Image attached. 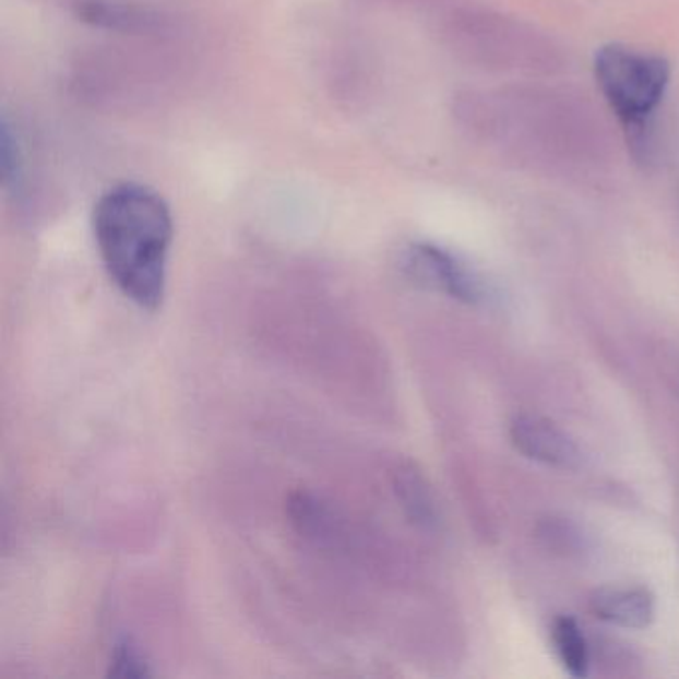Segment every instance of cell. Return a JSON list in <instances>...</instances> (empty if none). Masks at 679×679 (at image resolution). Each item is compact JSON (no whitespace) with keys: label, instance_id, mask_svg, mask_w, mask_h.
<instances>
[{"label":"cell","instance_id":"9c48e42d","mask_svg":"<svg viewBox=\"0 0 679 679\" xmlns=\"http://www.w3.org/2000/svg\"><path fill=\"white\" fill-rule=\"evenodd\" d=\"M552 644L562 666L572 678H586L589 669V650L586 635L574 618L560 616L552 623Z\"/></svg>","mask_w":679,"mask_h":679},{"label":"cell","instance_id":"6da1fadb","mask_svg":"<svg viewBox=\"0 0 679 679\" xmlns=\"http://www.w3.org/2000/svg\"><path fill=\"white\" fill-rule=\"evenodd\" d=\"M454 116L470 136L548 174H584L608 156V132L576 92L548 86L468 91Z\"/></svg>","mask_w":679,"mask_h":679},{"label":"cell","instance_id":"ba28073f","mask_svg":"<svg viewBox=\"0 0 679 679\" xmlns=\"http://www.w3.org/2000/svg\"><path fill=\"white\" fill-rule=\"evenodd\" d=\"M589 610L601 622L644 630L656 618V598L644 586H606L592 594Z\"/></svg>","mask_w":679,"mask_h":679},{"label":"cell","instance_id":"5b68a950","mask_svg":"<svg viewBox=\"0 0 679 679\" xmlns=\"http://www.w3.org/2000/svg\"><path fill=\"white\" fill-rule=\"evenodd\" d=\"M401 270L413 284L466 306H480L488 299L483 275L441 246L425 241L410 243L401 255Z\"/></svg>","mask_w":679,"mask_h":679},{"label":"cell","instance_id":"8fae6325","mask_svg":"<svg viewBox=\"0 0 679 679\" xmlns=\"http://www.w3.org/2000/svg\"><path fill=\"white\" fill-rule=\"evenodd\" d=\"M0 174L4 188H19L23 178V154L7 120L0 126Z\"/></svg>","mask_w":679,"mask_h":679},{"label":"cell","instance_id":"3957f363","mask_svg":"<svg viewBox=\"0 0 679 679\" xmlns=\"http://www.w3.org/2000/svg\"><path fill=\"white\" fill-rule=\"evenodd\" d=\"M444 46L466 64L490 72L552 74L564 58L533 24L470 4H451L439 19Z\"/></svg>","mask_w":679,"mask_h":679},{"label":"cell","instance_id":"7a4b0ae2","mask_svg":"<svg viewBox=\"0 0 679 679\" xmlns=\"http://www.w3.org/2000/svg\"><path fill=\"white\" fill-rule=\"evenodd\" d=\"M92 229L116 287L138 307L156 311L166 295L174 239L170 205L147 186L118 183L94 205Z\"/></svg>","mask_w":679,"mask_h":679},{"label":"cell","instance_id":"30bf717a","mask_svg":"<svg viewBox=\"0 0 679 679\" xmlns=\"http://www.w3.org/2000/svg\"><path fill=\"white\" fill-rule=\"evenodd\" d=\"M396 492L407 509L408 516L420 526H432L437 522L434 502L430 497L429 487L413 468H403L396 475Z\"/></svg>","mask_w":679,"mask_h":679},{"label":"cell","instance_id":"8992f818","mask_svg":"<svg viewBox=\"0 0 679 679\" xmlns=\"http://www.w3.org/2000/svg\"><path fill=\"white\" fill-rule=\"evenodd\" d=\"M510 441L519 453L558 470H580L584 453L577 442L550 419L522 413L510 422Z\"/></svg>","mask_w":679,"mask_h":679},{"label":"cell","instance_id":"4fadbf2b","mask_svg":"<svg viewBox=\"0 0 679 679\" xmlns=\"http://www.w3.org/2000/svg\"><path fill=\"white\" fill-rule=\"evenodd\" d=\"M371 4H389V7H408V9H441L454 4V0H367Z\"/></svg>","mask_w":679,"mask_h":679},{"label":"cell","instance_id":"7c38bea8","mask_svg":"<svg viewBox=\"0 0 679 679\" xmlns=\"http://www.w3.org/2000/svg\"><path fill=\"white\" fill-rule=\"evenodd\" d=\"M150 674L152 671L147 666L146 657L142 656V652L130 640H120L118 644L114 645L108 676H114V678H144Z\"/></svg>","mask_w":679,"mask_h":679},{"label":"cell","instance_id":"277c9868","mask_svg":"<svg viewBox=\"0 0 679 679\" xmlns=\"http://www.w3.org/2000/svg\"><path fill=\"white\" fill-rule=\"evenodd\" d=\"M594 76L608 108L622 124L635 162L652 164L656 156L654 116L671 80L668 60L630 46L606 45L594 57Z\"/></svg>","mask_w":679,"mask_h":679},{"label":"cell","instance_id":"52a82bcc","mask_svg":"<svg viewBox=\"0 0 679 679\" xmlns=\"http://www.w3.org/2000/svg\"><path fill=\"white\" fill-rule=\"evenodd\" d=\"M74 12L82 23L120 35L166 36L171 31L166 14L136 2L76 0Z\"/></svg>","mask_w":679,"mask_h":679}]
</instances>
